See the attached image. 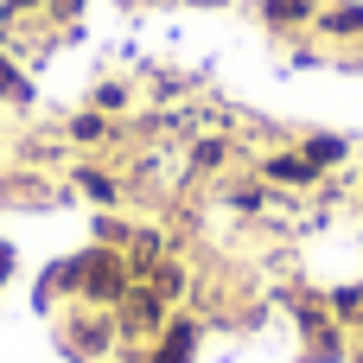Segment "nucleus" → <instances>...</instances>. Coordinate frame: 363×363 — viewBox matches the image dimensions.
Wrapping results in <instances>:
<instances>
[{"mask_svg": "<svg viewBox=\"0 0 363 363\" xmlns=\"http://www.w3.org/2000/svg\"><path fill=\"white\" fill-rule=\"evenodd\" d=\"M185 357H191V325H179L166 338V351H160V363H185Z\"/></svg>", "mask_w": 363, "mask_h": 363, "instance_id": "obj_1", "label": "nucleus"}]
</instances>
